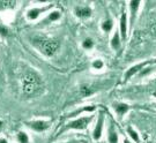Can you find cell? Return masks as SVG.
I'll use <instances>...</instances> for the list:
<instances>
[{
	"instance_id": "cell-6",
	"label": "cell",
	"mask_w": 156,
	"mask_h": 143,
	"mask_svg": "<svg viewBox=\"0 0 156 143\" xmlns=\"http://www.w3.org/2000/svg\"><path fill=\"white\" fill-rule=\"evenodd\" d=\"M141 2L140 0H132V1H128V13H129V17H128V24L129 28H132L135 23V20L138 17L139 14V9L141 7Z\"/></svg>"
},
{
	"instance_id": "cell-19",
	"label": "cell",
	"mask_w": 156,
	"mask_h": 143,
	"mask_svg": "<svg viewBox=\"0 0 156 143\" xmlns=\"http://www.w3.org/2000/svg\"><path fill=\"white\" fill-rule=\"evenodd\" d=\"M113 27H115V23H113V20L112 19H106L103 22L101 23V29L103 30V33H110L113 30Z\"/></svg>"
},
{
	"instance_id": "cell-3",
	"label": "cell",
	"mask_w": 156,
	"mask_h": 143,
	"mask_svg": "<svg viewBox=\"0 0 156 143\" xmlns=\"http://www.w3.org/2000/svg\"><path fill=\"white\" fill-rule=\"evenodd\" d=\"M94 118L95 117L93 116V114L74 118V119L69 120L66 125H64V126L59 129L58 135H62V134L68 132V131H83L86 128H88V126L90 125V122L94 120Z\"/></svg>"
},
{
	"instance_id": "cell-30",
	"label": "cell",
	"mask_w": 156,
	"mask_h": 143,
	"mask_svg": "<svg viewBox=\"0 0 156 143\" xmlns=\"http://www.w3.org/2000/svg\"><path fill=\"white\" fill-rule=\"evenodd\" d=\"M151 64H153V65H156V59H154V60H151Z\"/></svg>"
},
{
	"instance_id": "cell-7",
	"label": "cell",
	"mask_w": 156,
	"mask_h": 143,
	"mask_svg": "<svg viewBox=\"0 0 156 143\" xmlns=\"http://www.w3.org/2000/svg\"><path fill=\"white\" fill-rule=\"evenodd\" d=\"M149 64H151V60L141 61V62H138V64H135V65H133V66L128 67V69L125 72V75H124V81L127 82V81H129L131 78H133L134 76H136L138 73H139L144 67H146L147 65H149Z\"/></svg>"
},
{
	"instance_id": "cell-4",
	"label": "cell",
	"mask_w": 156,
	"mask_h": 143,
	"mask_svg": "<svg viewBox=\"0 0 156 143\" xmlns=\"http://www.w3.org/2000/svg\"><path fill=\"white\" fill-rule=\"evenodd\" d=\"M104 124H105V114L103 111H101L97 116V120L95 124L93 132H91V138L94 141H100L103 138V132H104Z\"/></svg>"
},
{
	"instance_id": "cell-24",
	"label": "cell",
	"mask_w": 156,
	"mask_h": 143,
	"mask_svg": "<svg viewBox=\"0 0 156 143\" xmlns=\"http://www.w3.org/2000/svg\"><path fill=\"white\" fill-rule=\"evenodd\" d=\"M0 35L2 36V37H5L8 35V28L5 27V26H0Z\"/></svg>"
},
{
	"instance_id": "cell-31",
	"label": "cell",
	"mask_w": 156,
	"mask_h": 143,
	"mask_svg": "<svg viewBox=\"0 0 156 143\" xmlns=\"http://www.w3.org/2000/svg\"><path fill=\"white\" fill-rule=\"evenodd\" d=\"M1 126H2V121L0 120V127H1Z\"/></svg>"
},
{
	"instance_id": "cell-29",
	"label": "cell",
	"mask_w": 156,
	"mask_h": 143,
	"mask_svg": "<svg viewBox=\"0 0 156 143\" xmlns=\"http://www.w3.org/2000/svg\"><path fill=\"white\" fill-rule=\"evenodd\" d=\"M123 143H133V142H132V141H129V140H128L127 138H125L123 140Z\"/></svg>"
},
{
	"instance_id": "cell-10",
	"label": "cell",
	"mask_w": 156,
	"mask_h": 143,
	"mask_svg": "<svg viewBox=\"0 0 156 143\" xmlns=\"http://www.w3.org/2000/svg\"><path fill=\"white\" fill-rule=\"evenodd\" d=\"M128 28H129V24H128L127 14H126L125 12H122L120 17H119V27H118V31H119V33H120V37H122V40H123V42H125V40L127 39Z\"/></svg>"
},
{
	"instance_id": "cell-11",
	"label": "cell",
	"mask_w": 156,
	"mask_h": 143,
	"mask_svg": "<svg viewBox=\"0 0 156 143\" xmlns=\"http://www.w3.org/2000/svg\"><path fill=\"white\" fill-rule=\"evenodd\" d=\"M98 91V87H96L95 84H81L79 88V92L81 95V97H90Z\"/></svg>"
},
{
	"instance_id": "cell-5",
	"label": "cell",
	"mask_w": 156,
	"mask_h": 143,
	"mask_svg": "<svg viewBox=\"0 0 156 143\" xmlns=\"http://www.w3.org/2000/svg\"><path fill=\"white\" fill-rule=\"evenodd\" d=\"M26 126L30 128L31 131L35 133H43L48 131L51 126V122L44 119H38V120H33V121H27Z\"/></svg>"
},
{
	"instance_id": "cell-18",
	"label": "cell",
	"mask_w": 156,
	"mask_h": 143,
	"mask_svg": "<svg viewBox=\"0 0 156 143\" xmlns=\"http://www.w3.org/2000/svg\"><path fill=\"white\" fill-rule=\"evenodd\" d=\"M60 19H62V13H60V12H59V11H52V12H50L48 15H46V17L43 20L42 24H43V26H45V24H49V23L59 21Z\"/></svg>"
},
{
	"instance_id": "cell-16",
	"label": "cell",
	"mask_w": 156,
	"mask_h": 143,
	"mask_svg": "<svg viewBox=\"0 0 156 143\" xmlns=\"http://www.w3.org/2000/svg\"><path fill=\"white\" fill-rule=\"evenodd\" d=\"M126 134H127V138L133 143H141V138L139 135V132L134 128L133 126L126 127Z\"/></svg>"
},
{
	"instance_id": "cell-23",
	"label": "cell",
	"mask_w": 156,
	"mask_h": 143,
	"mask_svg": "<svg viewBox=\"0 0 156 143\" xmlns=\"http://www.w3.org/2000/svg\"><path fill=\"white\" fill-rule=\"evenodd\" d=\"M15 1H0V9L8 8V7H15Z\"/></svg>"
},
{
	"instance_id": "cell-32",
	"label": "cell",
	"mask_w": 156,
	"mask_h": 143,
	"mask_svg": "<svg viewBox=\"0 0 156 143\" xmlns=\"http://www.w3.org/2000/svg\"><path fill=\"white\" fill-rule=\"evenodd\" d=\"M154 107L156 109V103H154Z\"/></svg>"
},
{
	"instance_id": "cell-2",
	"label": "cell",
	"mask_w": 156,
	"mask_h": 143,
	"mask_svg": "<svg viewBox=\"0 0 156 143\" xmlns=\"http://www.w3.org/2000/svg\"><path fill=\"white\" fill-rule=\"evenodd\" d=\"M34 45L42 54L50 58L58 52L60 42L55 38H36L34 40Z\"/></svg>"
},
{
	"instance_id": "cell-15",
	"label": "cell",
	"mask_w": 156,
	"mask_h": 143,
	"mask_svg": "<svg viewBox=\"0 0 156 143\" xmlns=\"http://www.w3.org/2000/svg\"><path fill=\"white\" fill-rule=\"evenodd\" d=\"M122 43H123V40H122V37H120V33L118 31V29H116V31H113L111 39H110V46H111V49L113 51H118L122 46Z\"/></svg>"
},
{
	"instance_id": "cell-8",
	"label": "cell",
	"mask_w": 156,
	"mask_h": 143,
	"mask_svg": "<svg viewBox=\"0 0 156 143\" xmlns=\"http://www.w3.org/2000/svg\"><path fill=\"white\" fill-rule=\"evenodd\" d=\"M53 6H55L53 4H49V5L43 6V7H34V8H30L26 13V17L28 19L29 21H36L41 14H43L44 12L51 11V8Z\"/></svg>"
},
{
	"instance_id": "cell-20",
	"label": "cell",
	"mask_w": 156,
	"mask_h": 143,
	"mask_svg": "<svg viewBox=\"0 0 156 143\" xmlns=\"http://www.w3.org/2000/svg\"><path fill=\"white\" fill-rule=\"evenodd\" d=\"M82 49L87 50V51H90V50L94 49L95 46V42L93 38H90V37H87V38H84L82 40Z\"/></svg>"
},
{
	"instance_id": "cell-21",
	"label": "cell",
	"mask_w": 156,
	"mask_h": 143,
	"mask_svg": "<svg viewBox=\"0 0 156 143\" xmlns=\"http://www.w3.org/2000/svg\"><path fill=\"white\" fill-rule=\"evenodd\" d=\"M104 61L100 59V58H97V59H95V60L91 61V68L95 69V71H102L103 68H104Z\"/></svg>"
},
{
	"instance_id": "cell-9",
	"label": "cell",
	"mask_w": 156,
	"mask_h": 143,
	"mask_svg": "<svg viewBox=\"0 0 156 143\" xmlns=\"http://www.w3.org/2000/svg\"><path fill=\"white\" fill-rule=\"evenodd\" d=\"M131 109H132V106L125 102H113L112 103V110L119 119H123L129 112Z\"/></svg>"
},
{
	"instance_id": "cell-1",
	"label": "cell",
	"mask_w": 156,
	"mask_h": 143,
	"mask_svg": "<svg viewBox=\"0 0 156 143\" xmlns=\"http://www.w3.org/2000/svg\"><path fill=\"white\" fill-rule=\"evenodd\" d=\"M43 82L37 73L28 71L22 76V91L27 97H34L42 91Z\"/></svg>"
},
{
	"instance_id": "cell-25",
	"label": "cell",
	"mask_w": 156,
	"mask_h": 143,
	"mask_svg": "<svg viewBox=\"0 0 156 143\" xmlns=\"http://www.w3.org/2000/svg\"><path fill=\"white\" fill-rule=\"evenodd\" d=\"M149 31H151V36H153V37H155V38H156V22H155V23H153V24L151 26V28H149Z\"/></svg>"
},
{
	"instance_id": "cell-13",
	"label": "cell",
	"mask_w": 156,
	"mask_h": 143,
	"mask_svg": "<svg viewBox=\"0 0 156 143\" xmlns=\"http://www.w3.org/2000/svg\"><path fill=\"white\" fill-rule=\"evenodd\" d=\"M96 110V106L95 105H84V106H81V107H79L76 109L75 111H73L72 113H69L68 114V118L71 119V118H78L80 114H82V113H93L94 111Z\"/></svg>"
},
{
	"instance_id": "cell-14",
	"label": "cell",
	"mask_w": 156,
	"mask_h": 143,
	"mask_svg": "<svg viewBox=\"0 0 156 143\" xmlns=\"http://www.w3.org/2000/svg\"><path fill=\"white\" fill-rule=\"evenodd\" d=\"M108 143H119V134L112 122L108 127Z\"/></svg>"
},
{
	"instance_id": "cell-22",
	"label": "cell",
	"mask_w": 156,
	"mask_h": 143,
	"mask_svg": "<svg viewBox=\"0 0 156 143\" xmlns=\"http://www.w3.org/2000/svg\"><path fill=\"white\" fill-rule=\"evenodd\" d=\"M17 143H29V135L26 132H19L16 134Z\"/></svg>"
},
{
	"instance_id": "cell-12",
	"label": "cell",
	"mask_w": 156,
	"mask_h": 143,
	"mask_svg": "<svg viewBox=\"0 0 156 143\" xmlns=\"http://www.w3.org/2000/svg\"><path fill=\"white\" fill-rule=\"evenodd\" d=\"M93 11L87 6H75L74 7V15L79 19H88L91 16Z\"/></svg>"
},
{
	"instance_id": "cell-17",
	"label": "cell",
	"mask_w": 156,
	"mask_h": 143,
	"mask_svg": "<svg viewBox=\"0 0 156 143\" xmlns=\"http://www.w3.org/2000/svg\"><path fill=\"white\" fill-rule=\"evenodd\" d=\"M155 72H156V65H153L151 61L149 65H147L146 67H144V68L138 73L136 77H138V78H146V77L151 76V74H154Z\"/></svg>"
},
{
	"instance_id": "cell-28",
	"label": "cell",
	"mask_w": 156,
	"mask_h": 143,
	"mask_svg": "<svg viewBox=\"0 0 156 143\" xmlns=\"http://www.w3.org/2000/svg\"><path fill=\"white\" fill-rule=\"evenodd\" d=\"M0 143H8V141L6 138H0Z\"/></svg>"
},
{
	"instance_id": "cell-26",
	"label": "cell",
	"mask_w": 156,
	"mask_h": 143,
	"mask_svg": "<svg viewBox=\"0 0 156 143\" xmlns=\"http://www.w3.org/2000/svg\"><path fill=\"white\" fill-rule=\"evenodd\" d=\"M64 143H82V141H80V140H69V141Z\"/></svg>"
},
{
	"instance_id": "cell-27",
	"label": "cell",
	"mask_w": 156,
	"mask_h": 143,
	"mask_svg": "<svg viewBox=\"0 0 156 143\" xmlns=\"http://www.w3.org/2000/svg\"><path fill=\"white\" fill-rule=\"evenodd\" d=\"M151 95L154 97H156V82L154 83V87H153V90H151Z\"/></svg>"
}]
</instances>
